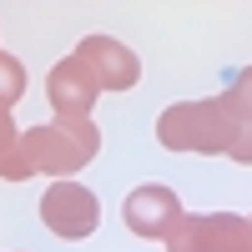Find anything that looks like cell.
Returning a JSON list of instances; mask_svg holds the SVG:
<instances>
[{
    "label": "cell",
    "mask_w": 252,
    "mask_h": 252,
    "mask_svg": "<svg viewBox=\"0 0 252 252\" xmlns=\"http://www.w3.org/2000/svg\"><path fill=\"white\" fill-rule=\"evenodd\" d=\"M157 141L166 152H197V157H227L237 141V121L222 111L217 96L207 101H177L157 116Z\"/></svg>",
    "instance_id": "cell-1"
},
{
    "label": "cell",
    "mask_w": 252,
    "mask_h": 252,
    "mask_svg": "<svg viewBox=\"0 0 252 252\" xmlns=\"http://www.w3.org/2000/svg\"><path fill=\"white\" fill-rule=\"evenodd\" d=\"M20 146L35 161V177H71L81 166H91L101 152V126L96 121H40L20 131Z\"/></svg>",
    "instance_id": "cell-2"
},
{
    "label": "cell",
    "mask_w": 252,
    "mask_h": 252,
    "mask_svg": "<svg viewBox=\"0 0 252 252\" xmlns=\"http://www.w3.org/2000/svg\"><path fill=\"white\" fill-rule=\"evenodd\" d=\"M166 252H252V217L237 212H187Z\"/></svg>",
    "instance_id": "cell-3"
},
{
    "label": "cell",
    "mask_w": 252,
    "mask_h": 252,
    "mask_svg": "<svg viewBox=\"0 0 252 252\" xmlns=\"http://www.w3.org/2000/svg\"><path fill=\"white\" fill-rule=\"evenodd\" d=\"M40 222H46V232L66 237V242H81L101 227V202L81 182H51L46 197H40Z\"/></svg>",
    "instance_id": "cell-4"
},
{
    "label": "cell",
    "mask_w": 252,
    "mask_h": 252,
    "mask_svg": "<svg viewBox=\"0 0 252 252\" xmlns=\"http://www.w3.org/2000/svg\"><path fill=\"white\" fill-rule=\"evenodd\" d=\"M182 217H187V212H182L177 192H172V187H161V182H146V187H136V192H126V202H121L126 232H136V237H146V242H166V237L177 232Z\"/></svg>",
    "instance_id": "cell-5"
},
{
    "label": "cell",
    "mask_w": 252,
    "mask_h": 252,
    "mask_svg": "<svg viewBox=\"0 0 252 252\" xmlns=\"http://www.w3.org/2000/svg\"><path fill=\"white\" fill-rule=\"evenodd\" d=\"M46 101H51V111L56 121H91L96 111V101H101V81L86 71V61H56L51 76H46Z\"/></svg>",
    "instance_id": "cell-6"
},
{
    "label": "cell",
    "mask_w": 252,
    "mask_h": 252,
    "mask_svg": "<svg viewBox=\"0 0 252 252\" xmlns=\"http://www.w3.org/2000/svg\"><path fill=\"white\" fill-rule=\"evenodd\" d=\"M76 61H86V71L101 81V91H131L141 81V61L131 46H121L116 35H86L71 51Z\"/></svg>",
    "instance_id": "cell-7"
},
{
    "label": "cell",
    "mask_w": 252,
    "mask_h": 252,
    "mask_svg": "<svg viewBox=\"0 0 252 252\" xmlns=\"http://www.w3.org/2000/svg\"><path fill=\"white\" fill-rule=\"evenodd\" d=\"M222 111L232 116L237 126H252V66H237V71H227L222 81Z\"/></svg>",
    "instance_id": "cell-8"
},
{
    "label": "cell",
    "mask_w": 252,
    "mask_h": 252,
    "mask_svg": "<svg viewBox=\"0 0 252 252\" xmlns=\"http://www.w3.org/2000/svg\"><path fill=\"white\" fill-rule=\"evenodd\" d=\"M26 66H20V56H10V51H0V106L5 111H15V101L26 96Z\"/></svg>",
    "instance_id": "cell-9"
},
{
    "label": "cell",
    "mask_w": 252,
    "mask_h": 252,
    "mask_svg": "<svg viewBox=\"0 0 252 252\" xmlns=\"http://www.w3.org/2000/svg\"><path fill=\"white\" fill-rule=\"evenodd\" d=\"M0 177L5 182H26V177H35V161H31V152L26 146H10V152H0Z\"/></svg>",
    "instance_id": "cell-10"
},
{
    "label": "cell",
    "mask_w": 252,
    "mask_h": 252,
    "mask_svg": "<svg viewBox=\"0 0 252 252\" xmlns=\"http://www.w3.org/2000/svg\"><path fill=\"white\" fill-rule=\"evenodd\" d=\"M227 157H232L237 166H252V126H237V141H232Z\"/></svg>",
    "instance_id": "cell-11"
},
{
    "label": "cell",
    "mask_w": 252,
    "mask_h": 252,
    "mask_svg": "<svg viewBox=\"0 0 252 252\" xmlns=\"http://www.w3.org/2000/svg\"><path fill=\"white\" fill-rule=\"evenodd\" d=\"M20 141V126H15V116L0 106V152H10V146Z\"/></svg>",
    "instance_id": "cell-12"
}]
</instances>
